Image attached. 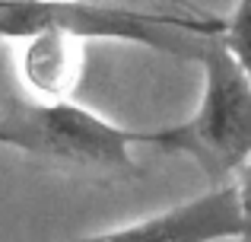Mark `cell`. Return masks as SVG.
Wrapping results in <instances>:
<instances>
[{"label":"cell","instance_id":"obj_1","mask_svg":"<svg viewBox=\"0 0 251 242\" xmlns=\"http://www.w3.org/2000/svg\"><path fill=\"white\" fill-rule=\"evenodd\" d=\"M70 32L83 42H130L201 61L207 42L226 32V19L175 16L96 0H0V38L25 42L38 32Z\"/></svg>","mask_w":251,"mask_h":242},{"label":"cell","instance_id":"obj_2","mask_svg":"<svg viewBox=\"0 0 251 242\" xmlns=\"http://www.w3.org/2000/svg\"><path fill=\"white\" fill-rule=\"evenodd\" d=\"M203 93L194 115L181 124L147 131L143 143L162 153H184L220 185L251 162V77L223 35L207 42L201 57Z\"/></svg>","mask_w":251,"mask_h":242},{"label":"cell","instance_id":"obj_3","mask_svg":"<svg viewBox=\"0 0 251 242\" xmlns=\"http://www.w3.org/2000/svg\"><path fill=\"white\" fill-rule=\"evenodd\" d=\"M147 131H127L74 99L13 102L0 115V147L102 175H137L134 147Z\"/></svg>","mask_w":251,"mask_h":242},{"label":"cell","instance_id":"obj_4","mask_svg":"<svg viewBox=\"0 0 251 242\" xmlns=\"http://www.w3.org/2000/svg\"><path fill=\"white\" fill-rule=\"evenodd\" d=\"M242 236V201L235 185H216L207 194L175 204L118 230L92 233L74 242H226Z\"/></svg>","mask_w":251,"mask_h":242},{"label":"cell","instance_id":"obj_5","mask_svg":"<svg viewBox=\"0 0 251 242\" xmlns=\"http://www.w3.org/2000/svg\"><path fill=\"white\" fill-rule=\"evenodd\" d=\"M23 80L35 96L70 99L83 80V38L70 32H38L23 42Z\"/></svg>","mask_w":251,"mask_h":242},{"label":"cell","instance_id":"obj_6","mask_svg":"<svg viewBox=\"0 0 251 242\" xmlns=\"http://www.w3.org/2000/svg\"><path fill=\"white\" fill-rule=\"evenodd\" d=\"M223 42L232 48V54L239 57V64L251 77V0H239V3H235L232 16L226 19Z\"/></svg>","mask_w":251,"mask_h":242},{"label":"cell","instance_id":"obj_7","mask_svg":"<svg viewBox=\"0 0 251 242\" xmlns=\"http://www.w3.org/2000/svg\"><path fill=\"white\" fill-rule=\"evenodd\" d=\"M239 201H242V236L235 242H251V162L239 172Z\"/></svg>","mask_w":251,"mask_h":242}]
</instances>
